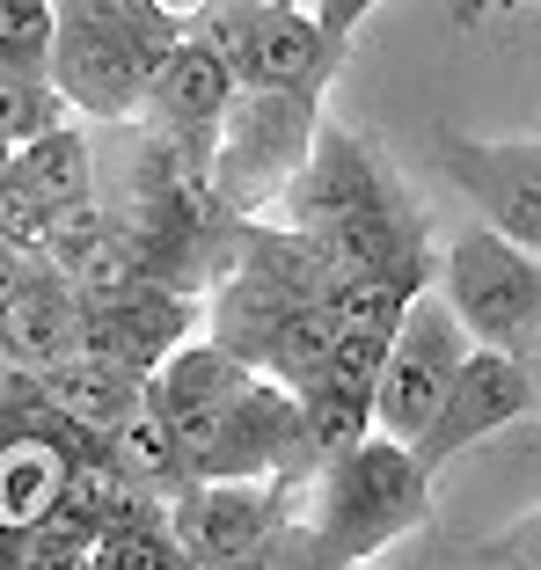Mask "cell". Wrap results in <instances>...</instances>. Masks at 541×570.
I'll use <instances>...</instances> for the list:
<instances>
[{
    "label": "cell",
    "instance_id": "1",
    "mask_svg": "<svg viewBox=\"0 0 541 570\" xmlns=\"http://www.w3.org/2000/svg\"><path fill=\"white\" fill-rule=\"evenodd\" d=\"M432 520V475L417 453L388 432H366L358 446L322 453L286 475V520L270 534V570H352L388 541L417 534Z\"/></svg>",
    "mask_w": 541,
    "mask_h": 570
},
{
    "label": "cell",
    "instance_id": "2",
    "mask_svg": "<svg viewBox=\"0 0 541 570\" xmlns=\"http://www.w3.org/2000/svg\"><path fill=\"white\" fill-rule=\"evenodd\" d=\"M322 132V102L293 88H256L242 81L227 102L220 132H213V198L227 219H270L293 176L307 168Z\"/></svg>",
    "mask_w": 541,
    "mask_h": 570
},
{
    "label": "cell",
    "instance_id": "3",
    "mask_svg": "<svg viewBox=\"0 0 541 570\" xmlns=\"http://www.w3.org/2000/svg\"><path fill=\"white\" fill-rule=\"evenodd\" d=\"M440 285H446V301L461 307L475 344H498V352L520 358L541 336V256L527 242L498 235L491 219L461 227L440 249Z\"/></svg>",
    "mask_w": 541,
    "mask_h": 570
},
{
    "label": "cell",
    "instance_id": "4",
    "mask_svg": "<svg viewBox=\"0 0 541 570\" xmlns=\"http://www.w3.org/2000/svg\"><path fill=\"white\" fill-rule=\"evenodd\" d=\"M469 352H475L469 322H461V307L446 301V285L432 278L417 301H410L403 330H395V344H388V366H381V381H373V432L417 446L424 424L440 417L446 387H454V373H461Z\"/></svg>",
    "mask_w": 541,
    "mask_h": 570
},
{
    "label": "cell",
    "instance_id": "5",
    "mask_svg": "<svg viewBox=\"0 0 541 570\" xmlns=\"http://www.w3.org/2000/svg\"><path fill=\"white\" fill-rule=\"evenodd\" d=\"M154 37L125 8H59V45H51V81L59 96L96 125H132L147 102Z\"/></svg>",
    "mask_w": 541,
    "mask_h": 570
},
{
    "label": "cell",
    "instance_id": "6",
    "mask_svg": "<svg viewBox=\"0 0 541 570\" xmlns=\"http://www.w3.org/2000/svg\"><path fill=\"white\" fill-rule=\"evenodd\" d=\"M432 161L446 168V184L475 205V219H491L498 235L527 242L541 256V139H469L440 132Z\"/></svg>",
    "mask_w": 541,
    "mask_h": 570
},
{
    "label": "cell",
    "instance_id": "7",
    "mask_svg": "<svg viewBox=\"0 0 541 570\" xmlns=\"http://www.w3.org/2000/svg\"><path fill=\"white\" fill-rule=\"evenodd\" d=\"M520 417H534V373L512 352H498V344H475V352L461 358L454 387H446L440 417L424 424V439L410 453H417L424 475H440L454 453L483 446L491 432H505V424H520Z\"/></svg>",
    "mask_w": 541,
    "mask_h": 570
},
{
    "label": "cell",
    "instance_id": "8",
    "mask_svg": "<svg viewBox=\"0 0 541 570\" xmlns=\"http://www.w3.org/2000/svg\"><path fill=\"white\" fill-rule=\"evenodd\" d=\"M388 198H403L395 168L381 161V154H373L358 132H344V125L322 118L315 154H307V168L293 176V190L278 198V213H270V219H286V227H307V235H329L337 219L366 213V205H388Z\"/></svg>",
    "mask_w": 541,
    "mask_h": 570
},
{
    "label": "cell",
    "instance_id": "9",
    "mask_svg": "<svg viewBox=\"0 0 541 570\" xmlns=\"http://www.w3.org/2000/svg\"><path fill=\"white\" fill-rule=\"evenodd\" d=\"M278 520H286V475H270V483H190L169 512L176 549H184L190 563L264 556L270 534H278Z\"/></svg>",
    "mask_w": 541,
    "mask_h": 570
},
{
    "label": "cell",
    "instance_id": "10",
    "mask_svg": "<svg viewBox=\"0 0 541 570\" xmlns=\"http://www.w3.org/2000/svg\"><path fill=\"white\" fill-rule=\"evenodd\" d=\"M242 73L227 67L205 37H176V45L154 51L147 73V102H139V125H176V132H220L227 102H235Z\"/></svg>",
    "mask_w": 541,
    "mask_h": 570
},
{
    "label": "cell",
    "instance_id": "11",
    "mask_svg": "<svg viewBox=\"0 0 541 570\" xmlns=\"http://www.w3.org/2000/svg\"><path fill=\"white\" fill-rule=\"evenodd\" d=\"M73 344H81V293H73L67 271L37 249L22 285H16V301L0 307V352H8V366L45 373L59 358H73Z\"/></svg>",
    "mask_w": 541,
    "mask_h": 570
},
{
    "label": "cell",
    "instance_id": "12",
    "mask_svg": "<svg viewBox=\"0 0 541 570\" xmlns=\"http://www.w3.org/2000/svg\"><path fill=\"white\" fill-rule=\"evenodd\" d=\"M337 59H344V45L322 30V16L307 8V0H293V8H270V16L256 22V51H249V73H242V81L293 88V96H315L322 102V88H329Z\"/></svg>",
    "mask_w": 541,
    "mask_h": 570
},
{
    "label": "cell",
    "instance_id": "13",
    "mask_svg": "<svg viewBox=\"0 0 541 570\" xmlns=\"http://www.w3.org/2000/svg\"><path fill=\"white\" fill-rule=\"evenodd\" d=\"M73 475V453L59 432H0V527L8 534H37L59 512Z\"/></svg>",
    "mask_w": 541,
    "mask_h": 570
},
{
    "label": "cell",
    "instance_id": "14",
    "mask_svg": "<svg viewBox=\"0 0 541 570\" xmlns=\"http://www.w3.org/2000/svg\"><path fill=\"white\" fill-rule=\"evenodd\" d=\"M45 395L59 417L88 424V432H118L132 410H147V381H132V373L118 366H96V358H59V366H45Z\"/></svg>",
    "mask_w": 541,
    "mask_h": 570
},
{
    "label": "cell",
    "instance_id": "15",
    "mask_svg": "<svg viewBox=\"0 0 541 570\" xmlns=\"http://www.w3.org/2000/svg\"><path fill=\"white\" fill-rule=\"evenodd\" d=\"M8 168H16V176L37 190V198L59 205V213H67V205L102 198V184H96V139H88L73 118H67V125H51V132H37V139H22Z\"/></svg>",
    "mask_w": 541,
    "mask_h": 570
},
{
    "label": "cell",
    "instance_id": "16",
    "mask_svg": "<svg viewBox=\"0 0 541 570\" xmlns=\"http://www.w3.org/2000/svg\"><path fill=\"white\" fill-rule=\"evenodd\" d=\"M110 469H125L132 483H147L154 498H184L190 490V469H184V453H176V432H169V417L161 410H132V417L110 432Z\"/></svg>",
    "mask_w": 541,
    "mask_h": 570
},
{
    "label": "cell",
    "instance_id": "17",
    "mask_svg": "<svg viewBox=\"0 0 541 570\" xmlns=\"http://www.w3.org/2000/svg\"><path fill=\"white\" fill-rule=\"evenodd\" d=\"M301 424H307V461L344 453L373 432V387L352 381H307L301 387Z\"/></svg>",
    "mask_w": 541,
    "mask_h": 570
},
{
    "label": "cell",
    "instance_id": "18",
    "mask_svg": "<svg viewBox=\"0 0 541 570\" xmlns=\"http://www.w3.org/2000/svg\"><path fill=\"white\" fill-rule=\"evenodd\" d=\"M73 102L59 96V81L37 67H0V139L8 147H22V139L51 132V125H67Z\"/></svg>",
    "mask_w": 541,
    "mask_h": 570
},
{
    "label": "cell",
    "instance_id": "19",
    "mask_svg": "<svg viewBox=\"0 0 541 570\" xmlns=\"http://www.w3.org/2000/svg\"><path fill=\"white\" fill-rule=\"evenodd\" d=\"M51 45H59V0H0V67L51 73Z\"/></svg>",
    "mask_w": 541,
    "mask_h": 570
},
{
    "label": "cell",
    "instance_id": "20",
    "mask_svg": "<svg viewBox=\"0 0 541 570\" xmlns=\"http://www.w3.org/2000/svg\"><path fill=\"white\" fill-rule=\"evenodd\" d=\"M176 563H190V556L176 549L169 520H132L96 534V570H176Z\"/></svg>",
    "mask_w": 541,
    "mask_h": 570
},
{
    "label": "cell",
    "instance_id": "21",
    "mask_svg": "<svg viewBox=\"0 0 541 570\" xmlns=\"http://www.w3.org/2000/svg\"><path fill=\"white\" fill-rule=\"evenodd\" d=\"M51 235H59V205L37 198L16 168H8V176H0V242H16V249H51Z\"/></svg>",
    "mask_w": 541,
    "mask_h": 570
},
{
    "label": "cell",
    "instance_id": "22",
    "mask_svg": "<svg viewBox=\"0 0 541 570\" xmlns=\"http://www.w3.org/2000/svg\"><path fill=\"white\" fill-rule=\"evenodd\" d=\"M125 16L154 37V45H176V37H198V22L220 8V0H118Z\"/></svg>",
    "mask_w": 541,
    "mask_h": 570
},
{
    "label": "cell",
    "instance_id": "23",
    "mask_svg": "<svg viewBox=\"0 0 541 570\" xmlns=\"http://www.w3.org/2000/svg\"><path fill=\"white\" fill-rule=\"evenodd\" d=\"M483 563L491 570H541V504L527 512V520H512V527H498L491 541H483Z\"/></svg>",
    "mask_w": 541,
    "mask_h": 570
},
{
    "label": "cell",
    "instance_id": "24",
    "mask_svg": "<svg viewBox=\"0 0 541 570\" xmlns=\"http://www.w3.org/2000/svg\"><path fill=\"white\" fill-rule=\"evenodd\" d=\"M307 8L322 16V30L337 37V45H352V30L373 16V8H381V0H307Z\"/></svg>",
    "mask_w": 541,
    "mask_h": 570
},
{
    "label": "cell",
    "instance_id": "25",
    "mask_svg": "<svg viewBox=\"0 0 541 570\" xmlns=\"http://www.w3.org/2000/svg\"><path fill=\"white\" fill-rule=\"evenodd\" d=\"M30 256H37V249H16V242H0V307L16 301V285H22V271H30Z\"/></svg>",
    "mask_w": 541,
    "mask_h": 570
},
{
    "label": "cell",
    "instance_id": "26",
    "mask_svg": "<svg viewBox=\"0 0 541 570\" xmlns=\"http://www.w3.org/2000/svg\"><path fill=\"white\" fill-rule=\"evenodd\" d=\"M249 8H264V16H270V8H293V0H249Z\"/></svg>",
    "mask_w": 541,
    "mask_h": 570
},
{
    "label": "cell",
    "instance_id": "27",
    "mask_svg": "<svg viewBox=\"0 0 541 570\" xmlns=\"http://www.w3.org/2000/svg\"><path fill=\"white\" fill-rule=\"evenodd\" d=\"M0 373H8V352H0Z\"/></svg>",
    "mask_w": 541,
    "mask_h": 570
},
{
    "label": "cell",
    "instance_id": "28",
    "mask_svg": "<svg viewBox=\"0 0 541 570\" xmlns=\"http://www.w3.org/2000/svg\"><path fill=\"white\" fill-rule=\"evenodd\" d=\"M352 570H366V563H352Z\"/></svg>",
    "mask_w": 541,
    "mask_h": 570
}]
</instances>
